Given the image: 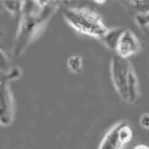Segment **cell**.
Returning <instances> with one entry per match:
<instances>
[{
  "label": "cell",
  "instance_id": "obj_14",
  "mask_svg": "<svg viewBox=\"0 0 149 149\" xmlns=\"http://www.w3.org/2000/svg\"><path fill=\"white\" fill-rule=\"evenodd\" d=\"M94 2H95V3H97V4H99V5H103V4H104L106 1H104V0H103V1H97V0H95Z\"/></svg>",
  "mask_w": 149,
  "mask_h": 149
},
{
  "label": "cell",
  "instance_id": "obj_13",
  "mask_svg": "<svg viewBox=\"0 0 149 149\" xmlns=\"http://www.w3.org/2000/svg\"><path fill=\"white\" fill-rule=\"evenodd\" d=\"M132 149H149V146L146 144H138Z\"/></svg>",
  "mask_w": 149,
  "mask_h": 149
},
{
  "label": "cell",
  "instance_id": "obj_4",
  "mask_svg": "<svg viewBox=\"0 0 149 149\" xmlns=\"http://www.w3.org/2000/svg\"><path fill=\"white\" fill-rule=\"evenodd\" d=\"M133 137L132 127L125 121L113 125L104 135L97 149H123Z\"/></svg>",
  "mask_w": 149,
  "mask_h": 149
},
{
  "label": "cell",
  "instance_id": "obj_11",
  "mask_svg": "<svg viewBox=\"0 0 149 149\" xmlns=\"http://www.w3.org/2000/svg\"><path fill=\"white\" fill-rule=\"evenodd\" d=\"M14 67H13L12 62L6 54V53L0 48V73L6 74V77L12 72Z\"/></svg>",
  "mask_w": 149,
  "mask_h": 149
},
{
  "label": "cell",
  "instance_id": "obj_8",
  "mask_svg": "<svg viewBox=\"0 0 149 149\" xmlns=\"http://www.w3.org/2000/svg\"><path fill=\"white\" fill-rule=\"evenodd\" d=\"M67 67L71 73L79 74L82 72L84 68V61L80 55H71L67 60Z\"/></svg>",
  "mask_w": 149,
  "mask_h": 149
},
{
  "label": "cell",
  "instance_id": "obj_9",
  "mask_svg": "<svg viewBox=\"0 0 149 149\" xmlns=\"http://www.w3.org/2000/svg\"><path fill=\"white\" fill-rule=\"evenodd\" d=\"M129 6L132 11L136 12L139 16H149V1H129Z\"/></svg>",
  "mask_w": 149,
  "mask_h": 149
},
{
  "label": "cell",
  "instance_id": "obj_3",
  "mask_svg": "<svg viewBox=\"0 0 149 149\" xmlns=\"http://www.w3.org/2000/svg\"><path fill=\"white\" fill-rule=\"evenodd\" d=\"M63 18L77 33L92 38L102 39L109 30L98 13L86 8H68Z\"/></svg>",
  "mask_w": 149,
  "mask_h": 149
},
{
  "label": "cell",
  "instance_id": "obj_5",
  "mask_svg": "<svg viewBox=\"0 0 149 149\" xmlns=\"http://www.w3.org/2000/svg\"><path fill=\"white\" fill-rule=\"evenodd\" d=\"M14 118V103L9 81L0 79V125L9 126Z\"/></svg>",
  "mask_w": 149,
  "mask_h": 149
},
{
  "label": "cell",
  "instance_id": "obj_1",
  "mask_svg": "<svg viewBox=\"0 0 149 149\" xmlns=\"http://www.w3.org/2000/svg\"><path fill=\"white\" fill-rule=\"evenodd\" d=\"M56 8L51 1H25L13 50L15 57L26 51Z\"/></svg>",
  "mask_w": 149,
  "mask_h": 149
},
{
  "label": "cell",
  "instance_id": "obj_6",
  "mask_svg": "<svg viewBox=\"0 0 149 149\" xmlns=\"http://www.w3.org/2000/svg\"><path fill=\"white\" fill-rule=\"evenodd\" d=\"M139 50L140 43L135 33L130 29H124L115 47L116 55L128 60V58L137 54Z\"/></svg>",
  "mask_w": 149,
  "mask_h": 149
},
{
  "label": "cell",
  "instance_id": "obj_15",
  "mask_svg": "<svg viewBox=\"0 0 149 149\" xmlns=\"http://www.w3.org/2000/svg\"><path fill=\"white\" fill-rule=\"evenodd\" d=\"M148 26H149V23H148Z\"/></svg>",
  "mask_w": 149,
  "mask_h": 149
},
{
  "label": "cell",
  "instance_id": "obj_2",
  "mask_svg": "<svg viewBox=\"0 0 149 149\" xmlns=\"http://www.w3.org/2000/svg\"><path fill=\"white\" fill-rule=\"evenodd\" d=\"M110 71L112 84L118 97L125 103H135L139 97V87L132 63L115 55L111 61Z\"/></svg>",
  "mask_w": 149,
  "mask_h": 149
},
{
  "label": "cell",
  "instance_id": "obj_10",
  "mask_svg": "<svg viewBox=\"0 0 149 149\" xmlns=\"http://www.w3.org/2000/svg\"><path fill=\"white\" fill-rule=\"evenodd\" d=\"M25 1H3L4 8L12 15L18 16L22 13Z\"/></svg>",
  "mask_w": 149,
  "mask_h": 149
},
{
  "label": "cell",
  "instance_id": "obj_7",
  "mask_svg": "<svg viewBox=\"0 0 149 149\" xmlns=\"http://www.w3.org/2000/svg\"><path fill=\"white\" fill-rule=\"evenodd\" d=\"M124 31L123 28H113V29H109L108 32L104 35V37L101 39L104 43L110 48L115 50V47L117 46V43L118 41V39Z\"/></svg>",
  "mask_w": 149,
  "mask_h": 149
},
{
  "label": "cell",
  "instance_id": "obj_12",
  "mask_svg": "<svg viewBox=\"0 0 149 149\" xmlns=\"http://www.w3.org/2000/svg\"><path fill=\"white\" fill-rule=\"evenodd\" d=\"M140 126L146 132H149V113H144L139 118Z\"/></svg>",
  "mask_w": 149,
  "mask_h": 149
}]
</instances>
